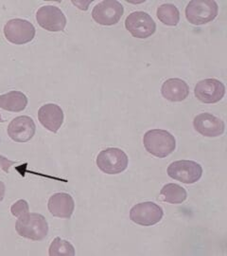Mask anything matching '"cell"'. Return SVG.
Returning <instances> with one entry per match:
<instances>
[{
  "mask_svg": "<svg viewBox=\"0 0 227 256\" xmlns=\"http://www.w3.org/2000/svg\"><path fill=\"white\" fill-rule=\"evenodd\" d=\"M146 150L156 158H163L173 154L176 148V140L172 133L163 129L147 131L143 137Z\"/></svg>",
  "mask_w": 227,
  "mask_h": 256,
  "instance_id": "6da1fadb",
  "label": "cell"
},
{
  "mask_svg": "<svg viewBox=\"0 0 227 256\" xmlns=\"http://www.w3.org/2000/svg\"><path fill=\"white\" fill-rule=\"evenodd\" d=\"M15 230L20 236L32 241H41L48 234V224L44 216L28 212L19 218L15 223Z\"/></svg>",
  "mask_w": 227,
  "mask_h": 256,
  "instance_id": "7a4b0ae2",
  "label": "cell"
},
{
  "mask_svg": "<svg viewBox=\"0 0 227 256\" xmlns=\"http://www.w3.org/2000/svg\"><path fill=\"white\" fill-rule=\"evenodd\" d=\"M219 14L218 3L214 0H192L186 8L188 21L196 26L213 21Z\"/></svg>",
  "mask_w": 227,
  "mask_h": 256,
  "instance_id": "3957f363",
  "label": "cell"
},
{
  "mask_svg": "<svg viewBox=\"0 0 227 256\" xmlns=\"http://www.w3.org/2000/svg\"><path fill=\"white\" fill-rule=\"evenodd\" d=\"M96 164L103 173L118 174L127 169L129 158L127 154L121 149L111 147L100 151Z\"/></svg>",
  "mask_w": 227,
  "mask_h": 256,
  "instance_id": "277c9868",
  "label": "cell"
},
{
  "mask_svg": "<svg viewBox=\"0 0 227 256\" xmlns=\"http://www.w3.org/2000/svg\"><path fill=\"white\" fill-rule=\"evenodd\" d=\"M4 36L14 45H25L33 40L35 28L27 20L15 18L9 20L4 26Z\"/></svg>",
  "mask_w": 227,
  "mask_h": 256,
  "instance_id": "5b68a950",
  "label": "cell"
},
{
  "mask_svg": "<svg viewBox=\"0 0 227 256\" xmlns=\"http://www.w3.org/2000/svg\"><path fill=\"white\" fill-rule=\"evenodd\" d=\"M164 210L155 202H141L130 210V220L144 227L154 226L163 218Z\"/></svg>",
  "mask_w": 227,
  "mask_h": 256,
  "instance_id": "8992f818",
  "label": "cell"
},
{
  "mask_svg": "<svg viewBox=\"0 0 227 256\" xmlns=\"http://www.w3.org/2000/svg\"><path fill=\"white\" fill-rule=\"evenodd\" d=\"M168 174L175 180L185 184H193L200 180L203 167L193 160H177L169 165Z\"/></svg>",
  "mask_w": 227,
  "mask_h": 256,
  "instance_id": "52a82bcc",
  "label": "cell"
},
{
  "mask_svg": "<svg viewBox=\"0 0 227 256\" xmlns=\"http://www.w3.org/2000/svg\"><path fill=\"white\" fill-rule=\"evenodd\" d=\"M124 12V8L117 0H104L97 4L92 10L95 22L102 26H113L119 22Z\"/></svg>",
  "mask_w": 227,
  "mask_h": 256,
  "instance_id": "ba28073f",
  "label": "cell"
},
{
  "mask_svg": "<svg viewBox=\"0 0 227 256\" xmlns=\"http://www.w3.org/2000/svg\"><path fill=\"white\" fill-rule=\"evenodd\" d=\"M125 28L136 38L146 39L156 30V24L152 16L144 12H134L125 20Z\"/></svg>",
  "mask_w": 227,
  "mask_h": 256,
  "instance_id": "9c48e42d",
  "label": "cell"
},
{
  "mask_svg": "<svg viewBox=\"0 0 227 256\" xmlns=\"http://www.w3.org/2000/svg\"><path fill=\"white\" fill-rule=\"evenodd\" d=\"M38 24L47 32H63L66 26V18L64 12L56 6L46 5L37 10Z\"/></svg>",
  "mask_w": 227,
  "mask_h": 256,
  "instance_id": "30bf717a",
  "label": "cell"
},
{
  "mask_svg": "<svg viewBox=\"0 0 227 256\" xmlns=\"http://www.w3.org/2000/svg\"><path fill=\"white\" fill-rule=\"evenodd\" d=\"M195 97L205 104H216L226 95V86L214 78L202 80L195 86Z\"/></svg>",
  "mask_w": 227,
  "mask_h": 256,
  "instance_id": "8fae6325",
  "label": "cell"
},
{
  "mask_svg": "<svg viewBox=\"0 0 227 256\" xmlns=\"http://www.w3.org/2000/svg\"><path fill=\"white\" fill-rule=\"evenodd\" d=\"M193 126L202 136L209 138L220 137L226 130L225 122L210 113L197 115L193 120Z\"/></svg>",
  "mask_w": 227,
  "mask_h": 256,
  "instance_id": "7c38bea8",
  "label": "cell"
},
{
  "mask_svg": "<svg viewBox=\"0 0 227 256\" xmlns=\"http://www.w3.org/2000/svg\"><path fill=\"white\" fill-rule=\"evenodd\" d=\"M36 131L34 120L28 116H19L12 120L8 126V135L15 142L24 144L30 140Z\"/></svg>",
  "mask_w": 227,
  "mask_h": 256,
  "instance_id": "4fadbf2b",
  "label": "cell"
},
{
  "mask_svg": "<svg viewBox=\"0 0 227 256\" xmlns=\"http://www.w3.org/2000/svg\"><path fill=\"white\" fill-rule=\"evenodd\" d=\"M64 111L56 104H46L38 110L40 124L52 133H57L64 122Z\"/></svg>",
  "mask_w": 227,
  "mask_h": 256,
  "instance_id": "5bb4252c",
  "label": "cell"
},
{
  "mask_svg": "<svg viewBox=\"0 0 227 256\" xmlns=\"http://www.w3.org/2000/svg\"><path fill=\"white\" fill-rule=\"evenodd\" d=\"M47 208L53 216L69 220L75 210V202L69 194L57 192L48 200Z\"/></svg>",
  "mask_w": 227,
  "mask_h": 256,
  "instance_id": "9a60e30c",
  "label": "cell"
},
{
  "mask_svg": "<svg viewBox=\"0 0 227 256\" xmlns=\"http://www.w3.org/2000/svg\"><path fill=\"white\" fill-rule=\"evenodd\" d=\"M161 93L168 101H185L190 95V86L182 79L171 78L163 82Z\"/></svg>",
  "mask_w": 227,
  "mask_h": 256,
  "instance_id": "2e32d148",
  "label": "cell"
},
{
  "mask_svg": "<svg viewBox=\"0 0 227 256\" xmlns=\"http://www.w3.org/2000/svg\"><path fill=\"white\" fill-rule=\"evenodd\" d=\"M27 97L23 92L12 90L0 95V108L10 112H21L27 108Z\"/></svg>",
  "mask_w": 227,
  "mask_h": 256,
  "instance_id": "e0dca14e",
  "label": "cell"
},
{
  "mask_svg": "<svg viewBox=\"0 0 227 256\" xmlns=\"http://www.w3.org/2000/svg\"><path fill=\"white\" fill-rule=\"evenodd\" d=\"M161 200L171 204H181L188 198L185 188L175 183L166 184L160 191Z\"/></svg>",
  "mask_w": 227,
  "mask_h": 256,
  "instance_id": "ac0fdd59",
  "label": "cell"
},
{
  "mask_svg": "<svg viewBox=\"0 0 227 256\" xmlns=\"http://www.w3.org/2000/svg\"><path fill=\"white\" fill-rule=\"evenodd\" d=\"M157 18L159 19L164 25L175 27L180 22V12L177 7L173 4H163L158 7L156 12Z\"/></svg>",
  "mask_w": 227,
  "mask_h": 256,
  "instance_id": "d6986e66",
  "label": "cell"
},
{
  "mask_svg": "<svg viewBox=\"0 0 227 256\" xmlns=\"http://www.w3.org/2000/svg\"><path fill=\"white\" fill-rule=\"evenodd\" d=\"M48 254L50 256H74L75 248L70 242L62 238H56L49 246Z\"/></svg>",
  "mask_w": 227,
  "mask_h": 256,
  "instance_id": "ffe728a7",
  "label": "cell"
},
{
  "mask_svg": "<svg viewBox=\"0 0 227 256\" xmlns=\"http://www.w3.org/2000/svg\"><path fill=\"white\" fill-rule=\"evenodd\" d=\"M10 212L13 216H15L17 218H22L29 212L28 203L24 200H20L18 202H15L14 204H12V206L10 207Z\"/></svg>",
  "mask_w": 227,
  "mask_h": 256,
  "instance_id": "44dd1931",
  "label": "cell"
},
{
  "mask_svg": "<svg viewBox=\"0 0 227 256\" xmlns=\"http://www.w3.org/2000/svg\"><path fill=\"white\" fill-rule=\"evenodd\" d=\"M15 164V162H11V160H9L8 158H6L5 156H0V166H1V168L8 174L9 171V167L11 166L12 164Z\"/></svg>",
  "mask_w": 227,
  "mask_h": 256,
  "instance_id": "7402d4cb",
  "label": "cell"
},
{
  "mask_svg": "<svg viewBox=\"0 0 227 256\" xmlns=\"http://www.w3.org/2000/svg\"><path fill=\"white\" fill-rule=\"evenodd\" d=\"M5 191H6L5 184L0 180V202H2V200H4V196H5Z\"/></svg>",
  "mask_w": 227,
  "mask_h": 256,
  "instance_id": "603a6c76",
  "label": "cell"
},
{
  "mask_svg": "<svg viewBox=\"0 0 227 256\" xmlns=\"http://www.w3.org/2000/svg\"><path fill=\"white\" fill-rule=\"evenodd\" d=\"M5 122V120L2 119V117H1V114H0V122Z\"/></svg>",
  "mask_w": 227,
  "mask_h": 256,
  "instance_id": "cb8c5ba5",
  "label": "cell"
}]
</instances>
